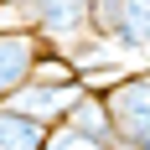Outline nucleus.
<instances>
[{
  "instance_id": "7",
  "label": "nucleus",
  "mask_w": 150,
  "mask_h": 150,
  "mask_svg": "<svg viewBox=\"0 0 150 150\" xmlns=\"http://www.w3.org/2000/svg\"><path fill=\"white\" fill-rule=\"evenodd\" d=\"M42 150H109V145L93 140V135H83V129H73V124H52L47 140H42Z\"/></svg>"
},
{
  "instance_id": "5",
  "label": "nucleus",
  "mask_w": 150,
  "mask_h": 150,
  "mask_svg": "<svg viewBox=\"0 0 150 150\" xmlns=\"http://www.w3.org/2000/svg\"><path fill=\"white\" fill-rule=\"evenodd\" d=\"M119 52H145L150 47V0H119V21H114V42Z\"/></svg>"
},
{
  "instance_id": "6",
  "label": "nucleus",
  "mask_w": 150,
  "mask_h": 150,
  "mask_svg": "<svg viewBox=\"0 0 150 150\" xmlns=\"http://www.w3.org/2000/svg\"><path fill=\"white\" fill-rule=\"evenodd\" d=\"M47 129H52V124L31 119V114H21V109H11V104H0V150H42Z\"/></svg>"
},
{
  "instance_id": "8",
  "label": "nucleus",
  "mask_w": 150,
  "mask_h": 150,
  "mask_svg": "<svg viewBox=\"0 0 150 150\" xmlns=\"http://www.w3.org/2000/svg\"><path fill=\"white\" fill-rule=\"evenodd\" d=\"M109 150H119V145H109Z\"/></svg>"
},
{
  "instance_id": "4",
  "label": "nucleus",
  "mask_w": 150,
  "mask_h": 150,
  "mask_svg": "<svg viewBox=\"0 0 150 150\" xmlns=\"http://www.w3.org/2000/svg\"><path fill=\"white\" fill-rule=\"evenodd\" d=\"M62 124H73V129H83V135L114 145V119H109V104H104V93H93V88L78 93V104L67 109V119H62Z\"/></svg>"
},
{
  "instance_id": "3",
  "label": "nucleus",
  "mask_w": 150,
  "mask_h": 150,
  "mask_svg": "<svg viewBox=\"0 0 150 150\" xmlns=\"http://www.w3.org/2000/svg\"><path fill=\"white\" fill-rule=\"evenodd\" d=\"M36 52H42L36 26H5V31H0V104H5V98L31 78Z\"/></svg>"
},
{
  "instance_id": "2",
  "label": "nucleus",
  "mask_w": 150,
  "mask_h": 150,
  "mask_svg": "<svg viewBox=\"0 0 150 150\" xmlns=\"http://www.w3.org/2000/svg\"><path fill=\"white\" fill-rule=\"evenodd\" d=\"M78 93H83V83H36V78H26L5 104L31 114V119H42V124H62L67 109L78 104Z\"/></svg>"
},
{
  "instance_id": "1",
  "label": "nucleus",
  "mask_w": 150,
  "mask_h": 150,
  "mask_svg": "<svg viewBox=\"0 0 150 150\" xmlns=\"http://www.w3.org/2000/svg\"><path fill=\"white\" fill-rule=\"evenodd\" d=\"M93 0H42L36 5V16H31V26H36V36H42L47 47H57V52H67L73 42H83V36H93Z\"/></svg>"
}]
</instances>
